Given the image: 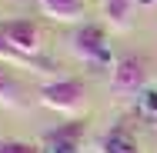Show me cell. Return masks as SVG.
Instances as JSON below:
<instances>
[{
	"label": "cell",
	"mask_w": 157,
	"mask_h": 153,
	"mask_svg": "<svg viewBox=\"0 0 157 153\" xmlns=\"http://www.w3.org/2000/svg\"><path fill=\"white\" fill-rule=\"evenodd\" d=\"M37 97H40V103L47 110H57L63 117H74L87 103V87L80 80H74V77H57V80H47L37 90Z\"/></svg>",
	"instance_id": "6da1fadb"
},
{
	"label": "cell",
	"mask_w": 157,
	"mask_h": 153,
	"mask_svg": "<svg viewBox=\"0 0 157 153\" xmlns=\"http://www.w3.org/2000/svg\"><path fill=\"white\" fill-rule=\"evenodd\" d=\"M0 37H3L13 50L27 53V57H37L40 47H44V33H40V27H37L33 20H27V17L0 20Z\"/></svg>",
	"instance_id": "7a4b0ae2"
},
{
	"label": "cell",
	"mask_w": 157,
	"mask_h": 153,
	"mask_svg": "<svg viewBox=\"0 0 157 153\" xmlns=\"http://www.w3.org/2000/svg\"><path fill=\"white\" fill-rule=\"evenodd\" d=\"M87 120H70L44 137V153H84Z\"/></svg>",
	"instance_id": "3957f363"
},
{
	"label": "cell",
	"mask_w": 157,
	"mask_h": 153,
	"mask_svg": "<svg viewBox=\"0 0 157 153\" xmlns=\"http://www.w3.org/2000/svg\"><path fill=\"white\" fill-rule=\"evenodd\" d=\"M70 43H74V53L77 57H84L87 63H107V37H104V27H97V24H84V27H77L74 37H70Z\"/></svg>",
	"instance_id": "277c9868"
},
{
	"label": "cell",
	"mask_w": 157,
	"mask_h": 153,
	"mask_svg": "<svg viewBox=\"0 0 157 153\" xmlns=\"http://www.w3.org/2000/svg\"><path fill=\"white\" fill-rule=\"evenodd\" d=\"M110 80H114V87H117V90H140V87H144V80H147L144 60H140V57H121V60H114Z\"/></svg>",
	"instance_id": "5b68a950"
},
{
	"label": "cell",
	"mask_w": 157,
	"mask_h": 153,
	"mask_svg": "<svg viewBox=\"0 0 157 153\" xmlns=\"http://www.w3.org/2000/svg\"><path fill=\"white\" fill-rule=\"evenodd\" d=\"M40 10L50 20L70 24V20H80L84 17V0H40Z\"/></svg>",
	"instance_id": "8992f818"
},
{
	"label": "cell",
	"mask_w": 157,
	"mask_h": 153,
	"mask_svg": "<svg viewBox=\"0 0 157 153\" xmlns=\"http://www.w3.org/2000/svg\"><path fill=\"white\" fill-rule=\"evenodd\" d=\"M97 153H140V147H137V140L127 133L124 126H114L110 133H104V137H100Z\"/></svg>",
	"instance_id": "52a82bcc"
},
{
	"label": "cell",
	"mask_w": 157,
	"mask_h": 153,
	"mask_svg": "<svg viewBox=\"0 0 157 153\" xmlns=\"http://www.w3.org/2000/svg\"><path fill=\"white\" fill-rule=\"evenodd\" d=\"M137 0H104V17L114 30H127L130 27V13H134Z\"/></svg>",
	"instance_id": "ba28073f"
},
{
	"label": "cell",
	"mask_w": 157,
	"mask_h": 153,
	"mask_svg": "<svg viewBox=\"0 0 157 153\" xmlns=\"http://www.w3.org/2000/svg\"><path fill=\"white\" fill-rule=\"evenodd\" d=\"M0 63H3V67H30L33 73H47V63H40L37 57H27V53L13 50L3 37H0Z\"/></svg>",
	"instance_id": "9c48e42d"
},
{
	"label": "cell",
	"mask_w": 157,
	"mask_h": 153,
	"mask_svg": "<svg viewBox=\"0 0 157 153\" xmlns=\"http://www.w3.org/2000/svg\"><path fill=\"white\" fill-rule=\"evenodd\" d=\"M20 103H24V87H20V80H17L13 73H7L3 63H0V107H20Z\"/></svg>",
	"instance_id": "30bf717a"
},
{
	"label": "cell",
	"mask_w": 157,
	"mask_h": 153,
	"mask_svg": "<svg viewBox=\"0 0 157 153\" xmlns=\"http://www.w3.org/2000/svg\"><path fill=\"white\" fill-rule=\"evenodd\" d=\"M0 153H44L33 140H0Z\"/></svg>",
	"instance_id": "8fae6325"
},
{
	"label": "cell",
	"mask_w": 157,
	"mask_h": 153,
	"mask_svg": "<svg viewBox=\"0 0 157 153\" xmlns=\"http://www.w3.org/2000/svg\"><path fill=\"white\" fill-rule=\"evenodd\" d=\"M144 113H154V117H157V90L144 93Z\"/></svg>",
	"instance_id": "7c38bea8"
},
{
	"label": "cell",
	"mask_w": 157,
	"mask_h": 153,
	"mask_svg": "<svg viewBox=\"0 0 157 153\" xmlns=\"http://www.w3.org/2000/svg\"><path fill=\"white\" fill-rule=\"evenodd\" d=\"M137 3H154V0H137Z\"/></svg>",
	"instance_id": "4fadbf2b"
}]
</instances>
